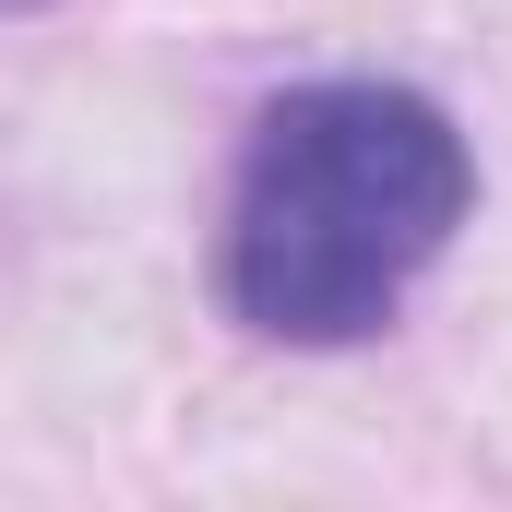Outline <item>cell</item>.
Masks as SVG:
<instances>
[{
    "label": "cell",
    "mask_w": 512,
    "mask_h": 512,
    "mask_svg": "<svg viewBox=\"0 0 512 512\" xmlns=\"http://www.w3.org/2000/svg\"><path fill=\"white\" fill-rule=\"evenodd\" d=\"M477 215V155L417 84H298L239 143L227 310L262 346H370Z\"/></svg>",
    "instance_id": "obj_1"
}]
</instances>
